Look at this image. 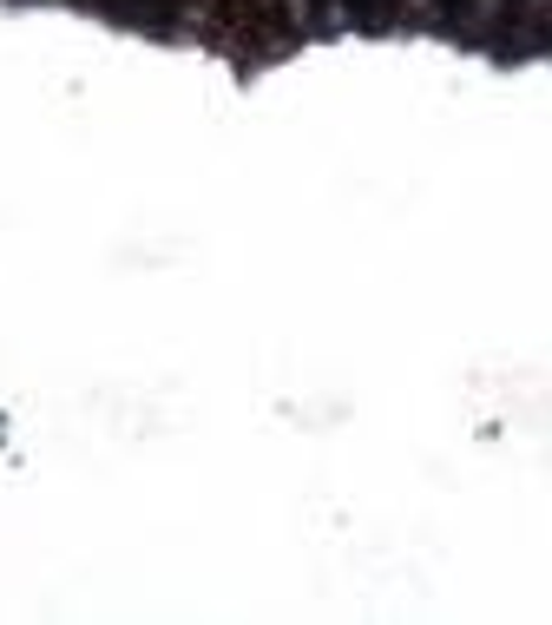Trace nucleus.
Segmentation results:
<instances>
[{
	"instance_id": "nucleus-1",
	"label": "nucleus",
	"mask_w": 552,
	"mask_h": 625,
	"mask_svg": "<svg viewBox=\"0 0 552 625\" xmlns=\"http://www.w3.org/2000/svg\"><path fill=\"white\" fill-rule=\"evenodd\" d=\"M481 40H487L500 59H527V53L552 46V0H494Z\"/></svg>"
},
{
	"instance_id": "nucleus-2",
	"label": "nucleus",
	"mask_w": 552,
	"mask_h": 625,
	"mask_svg": "<svg viewBox=\"0 0 552 625\" xmlns=\"http://www.w3.org/2000/svg\"><path fill=\"white\" fill-rule=\"evenodd\" d=\"M92 7H105V13L125 20V26H151V33L184 26V0H92Z\"/></svg>"
},
{
	"instance_id": "nucleus-3",
	"label": "nucleus",
	"mask_w": 552,
	"mask_h": 625,
	"mask_svg": "<svg viewBox=\"0 0 552 625\" xmlns=\"http://www.w3.org/2000/svg\"><path fill=\"white\" fill-rule=\"evenodd\" d=\"M428 7H435V26H441V33H454V40H481L494 0H428Z\"/></svg>"
},
{
	"instance_id": "nucleus-4",
	"label": "nucleus",
	"mask_w": 552,
	"mask_h": 625,
	"mask_svg": "<svg viewBox=\"0 0 552 625\" xmlns=\"http://www.w3.org/2000/svg\"><path fill=\"white\" fill-rule=\"evenodd\" d=\"M415 7H421V0H349V20H356L362 33H388V26H402Z\"/></svg>"
},
{
	"instance_id": "nucleus-5",
	"label": "nucleus",
	"mask_w": 552,
	"mask_h": 625,
	"mask_svg": "<svg viewBox=\"0 0 552 625\" xmlns=\"http://www.w3.org/2000/svg\"><path fill=\"white\" fill-rule=\"evenodd\" d=\"M309 13H303V33H336L342 20H349V0H303Z\"/></svg>"
}]
</instances>
